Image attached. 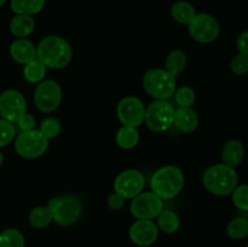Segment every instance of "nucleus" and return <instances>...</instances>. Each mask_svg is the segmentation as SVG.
I'll return each mask as SVG.
<instances>
[{"instance_id": "obj_24", "label": "nucleus", "mask_w": 248, "mask_h": 247, "mask_svg": "<svg viewBox=\"0 0 248 247\" xmlns=\"http://www.w3.org/2000/svg\"><path fill=\"white\" fill-rule=\"evenodd\" d=\"M52 222V213L47 206H38L29 213V223L35 229H44Z\"/></svg>"}, {"instance_id": "obj_23", "label": "nucleus", "mask_w": 248, "mask_h": 247, "mask_svg": "<svg viewBox=\"0 0 248 247\" xmlns=\"http://www.w3.org/2000/svg\"><path fill=\"white\" fill-rule=\"evenodd\" d=\"M186 63H188V58H186V52L182 50H173L167 56L165 65H166V70L170 74L177 77L186 69Z\"/></svg>"}, {"instance_id": "obj_35", "label": "nucleus", "mask_w": 248, "mask_h": 247, "mask_svg": "<svg viewBox=\"0 0 248 247\" xmlns=\"http://www.w3.org/2000/svg\"><path fill=\"white\" fill-rule=\"evenodd\" d=\"M236 47L239 53L248 57V31H245L239 35L236 40Z\"/></svg>"}, {"instance_id": "obj_32", "label": "nucleus", "mask_w": 248, "mask_h": 247, "mask_svg": "<svg viewBox=\"0 0 248 247\" xmlns=\"http://www.w3.org/2000/svg\"><path fill=\"white\" fill-rule=\"evenodd\" d=\"M230 68H232V72L234 74L240 75V77L246 75L248 73V57L239 53V55H236L232 60Z\"/></svg>"}, {"instance_id": "obj_30", "label": "nucleus", "mask_w": 248, "mask_h": 247, "mask_svg": "<svg viewBox=\"0 0 248 247\" xmlns=\"http://www.w3.org/2000/svg\"><path fill=\"white\" fill-rule=\"evenodd\" d=\"M232 199L237 210L248 212V184H237L232 193Z\"/></svg>"}, {"instance_id": "obj_5", "label": "nucleus", "mask_w": 248, "mask_h": 247, "mask_svg": "<svg viewBox=\"0 0 248 247\" xmlns=\"http://www.w3.org/2000/svg\"><path fill=\"white\" fill-rule=\"evenodd\" d=\"M47 207L52 213L53 222L61 227L75 224L82 213L81 200L75 195H62L51 199Z\"/></svg>"}, {"instance_id": "obj_34", "label": "nucleus", "mask_w": 248, "mask_h": 247, "mask_svg": "<svg viewBox=\"0 0 248 247\" xmlns=\"http://www.w3.org/2000/svg\"><path fill=\"white\" fill-rule=\"evenodd\" d=\"M107 203H108V207L110 208V210L119 211L124 207V205H125V199L114 191V193H111L110 195L108 196Z\"/></svg>"}, {"instance_id": "obj_36", "label": "nucleus", "mask_w": 248, "mask_h": 247, "mask_svg": "<svg viewBox=\"0 0 248 247\" xmlns=\"http://www.w3.org/2000/svg\"><path fill=\"white\" fill-rule=\"evenodd\" d=\"M2 162H4V155H2V153L0 152V166L2 165Z\"/></svg>"}, {"instance_id": "obj_16", "label": "nucleus", "mask_w": 248, "mask_h": 247, "mask_svg": "<svg viewBox=\"0 0 248 247\" xmlns=\"http://www.w3.org/2000/svg\"><path fill=\"white\" fill-rule=\"evenodd\" d=\"M245 154H246V149L241 140L239 139H230L223 145L222 148V160L223 164L232 166L236 169L245 159Z\"/></svg>"}, {"instance_id": "obj_13", "label": "nucleus", "mask_w": 248, "mask_h": 247, "mask_svg": "<svg viewBox=\"0 0 248 247\" xmlns=\"http://www.w3.org/2000/svg\"><path fill=\"white\" fill-rule=\"evenodd\" d=\"M116 113L123 125L138 127L144 121L145 107L138 97L126 96L119 102Z\"/></svg>"}, {"instance_id": "obj_19", "label": "nucleus", "mask_w": 248, "mask_h": 247, "mask_svg": "<svg viewBox=\"0 0 248 247\" xmlns=\"http://www.w3.org/2000/svg\"><path fill=\"white\" fill-rule=\"evenodd\" d=\"M171 16L177 23L188 26L194 17L196 16L195 7L188 1L184 0H178L171 6Z\"/></svg>"}, {"instance_id": "obj_17", "label": "nucleus", "mask_w": 248, "mask_h": 247, "mask_svg": "<svg viewBox=\"0 0 248 247\" xmlns=\"http://www.w3.org/2000/svg\"><path fill=\"white\" fill-rule=\"evenodd\" d=\"M173 125L183 133H191L198 128L199 116L191 108H178L174 110Z\"/></svg>"}, {"instance_id": "obj_6", "label": "nucleus", "mask_w": 248, "mask_h": 247, "mask_svg": "<svg viewBox=\"0 0 248 247\" xmlns=\"http://www.w3.org/2000/svg\"><path fill=\"white\" fill-rule=\"evenodd\" d=\"M174 108L170 102L155 99L145 108L144 123L153 132H165L173 125Z\"/></svg>"}, {"instance_id": "obj_28", "label": "nucleus", "mask_w": 248, "mask_h": 247, "mask_svg": "<svg viewBox=\"0 0 248 247\" xmlns=\"http://www.w3.org/2000/svg\"><path fill=\"white\" fill-rule=\"evenodd\" d=\"M195 98V91L190 86H182L174 92V101L181 108H191Z\"/></svg>"}, {"instance_id": "obj_21", "label": "nucleus", "mask_w": 248, "mask_h": 247, "mask_svg": "<svg viewBox=\"0 0 248 247\" xmlns=\"http://www.w3.org/2000/svg\"><path fill=\"white\" fill-rule=\"evenodd\" d=\"M115 140L119 147L123 149H132L140 142V133H138L137 127L123 125L116 132Z\"/></svg>"}, {"instance_id": "obj_18", "label": "nucleus", "mask_w": 248, "mask_h": 247, "mask_svg": "<svg viewBox=\"0 0 248 247\" xmlns=\"http://www.w3.org/2000/svg\"><path fill=\"white\" fill-rule=\"evenodd\" d=\"M35 28V21L33 16L28 15H15L10 21V31L17 39H27Z\"/></svg>"}, {"instance_id": "obj_4", "label": "nucleus", "mask_w": 248, "mask_h": 247, "mask_svg": "<svg viewBox=\"0 0 248 247\" xmlns=\"http://www.w3.org/2000/svg\"><path fill=\"white\" fill-rule=\"evenodd\" d=\"M176 77L166 69L154 68L148 70L143 77V87L150 97L160 101H167L176 92Z\"/></svg>"}, {"instance_id": "obj_27", "label": "nucleus", "mask_w": 248, "mask_h": 247, "mask_svg": "<svg viewBox=\"0 0 248 247\" xmlns=\"http://www.w3.org/2000/svg\"><path fill=\"white\" fill-rule=\"evenodd\" d=\"M26 240L18 229L7 228L0 232V247H24Z\"/></svg>"}, {"instance_id": "obj_11", "label": "nucleus", "mask_w": 248, "mask_h": 247, "mask_svg": "<svg viewBox=\"0 0 248 247\" xmlns=\"http://www.w3.org/2000/svg\"><path fill=\"white\" fill-rule=\"evenodd\" d=\"M27 113V101L17 90H6L0 93V116L16 124Z\"/></svg>"}, {"instance_id": "obj_38", "label": "nucleus", "mask_w": 248, "mask_h": 247, "mask_svg": "<svg viewBox=\"0 0 248 247\" xmlns=\"http://www.w3.org/2000/svg\"><path fill=\"white\" fill-rule=\"evenodd\" d=\"M246 247H248V244H247V246H246Z\"/></svg>"}, {"instance_id": "obj_20", "label": "nucleus", "mask_w": 248, "mask_h": 247, "mask_svg": "<svg viewBox=\"0 0 248 247\" xmlns=\"http://www.w3.org/2000/svg\"><path fill=\"white\" fill-rule=\"evenodd\" d=\"M46 0H10V7L16 15H33L39 14L44 10Z\"/></svg>"}, {"instance_id": "obj_26", "label": "nucleus", "mask_w": 248, "mask_h": 247, "mask_svg": "<svg viewBox=\"0 0 248 247\" xmlns=\"http://www.w3.org/2000/svg\"><path fill=\"white\" fill-rule=\"evenodd\" d=\"M227 235L232 240H244L248 237V218L236 217L227 225Z\"/></svg>"}, {"instance_id": "obj_10", "label": "nucleus", "mask_w": 248, "mask_h": 247, "mask_svg": "<svg viewBox=\"0 0 248 247\" xmlns=\"http://www.w3.org/2000/svg\"><path fill=\"white\" fill-rule=\"evenodd\" d=\"M164 210V202L153 191H142L132 199L130 212L136 219L153 220Z\"/></svg>"}, {"instance_id": "obj_33", "label": "nucleus", "mask_w": 248, "mask_h": 247, "mask_svg": "<svg viewBox=\"0 0 248 247\" xmlns=\"http://www.w3.org/2000/svg\"><path fill=\"white\" fill-rule=\"evenodd\" d=\"M16 124L19 132H27V131L35 130V118L31 114L26 113Z\"/></svg>"}, {"instance_id": "obj_9", "label": "nucleus", "mask_w": 248, "mask_h": 247, "mask_svg": "<svg viewBox=\"0 0 248 247\" xmlns=\"http://www.w3.org/2000/svg\"><path fill=\"white\" fill-rule=\"evenodd\" d=\"M62 102V89L55 80H43L34 91V103L43 113H52Z\"/></svg>"}, {"instance_id": "obj_1", "label": "nucleus", "mask_w": 248, "mask_h": 247, "mask_svg": "<svg viewBox=\"0 0 248 247\" xmlns=\"http://www.w3.org/2000/svg\"><path fill=\"white\" fill-rule=\"evenodd\" d=\"M70 44L58 35H47L36 46V58L50 69H63L72 61Z\"/></svg>"}, {"instance_id": "obj_14", "label": "nucleus", "mask_w": 248, "mask_h": 247, "mask_svg": "<svg viewBox=\"0 0 248 247\" xmlns=\"http://www.w3.org/2000/svg\"><path fill=\"white\" fill-rule=\"evenodd\" d=\"M130 240L135 245L147 247L154 244L159 237V228L150 219H137L128 230Z\"/></svg>"}, {"instance_id": "obj_15", "label": "nucleus", "mask_w": 248, "mask_h": 247, "mask_svg": "<svg viewBox=\"0 0 248 247\" xmlns=\"http://www.w3.org/2000/svg\"><path fill=\"white\" fill-rule=\"evenodd\" d=\"M10 55L15 62L26 65L36 58V47L28 39H16L10 46Z\"/></svg>"}, {"instance_id": "obj_8", "label": "nucleus", "mask_w": 248, "mask_h": 247, "mask_svg": "<svg viewBox=\"0 0 248 247\" xmlns=\"http://www.w3.org/2000/svg\"><path fill=\"white\" fill-rule=\"evenodd\" d=\"M188 31L198 43L211 44L219 36L220 26L212 15L196 14L193 21L188 24Z\"/></svg>"}, {"instance_id": "obj_3", "label": "nucleus", "mask_w": 248, "mask_h": 247, "mask_svg": "<svg viewBox=\"0 0 248 247\" xmlns=\"http://www.w3.org/2000/svg\"><path fill=\"white\" fill-rule=\"evenodd\" d=\"M184 186V174L177 166H164L154 172L150 178V188L162 200L176 198Z\"/></svg>"}, {"instance_id": "obj_37", "label": "nucleus", "mask_w": 248, "mask_h": 247, "mask_svg": "<svg viewBox=\"0 0 248 247\" xmlns=\"http://www.w3.org/2000/svg\"><path fill=\"white\" fill-rule=\"evenodd\" d=\"M6 1H7V0H0V7L4 6V5L6 4Z\"/></svg>"}, {"instance_id": "obj_25", "label": "nucleus", "mask_w": 248, "mask_h": 247, "mask_svg": "<svg viewBox=\"0 0 248 247\" xmlns=\"http://www.w3.org/2000/svg\"><path fill=\"white\" fill-rule=\"evenodd\" d=\"M46 70L47 68L38 60L35 58L31 62L27 63L23 68V77L24 79L28 82H31V84H39L40 81H43L44 77L46 75Z\"/></svg>"}, {"instance_id": "obj_31", "label": "nucleus", "mask_w": 248, "mask_h": 247, "mask_svg": "<svg viewBox=\"0 0 248 247\" xmlns=\"http://www.w3.org/2000/svg\"><path fill=\"white\" fill-rule=\"evenodd\" d=\"M61 128H62V126H61L60 120L57 118H46L43 120L39 130L47 139H52L60 135Z\"/></svg>"}, {"instance_id": "obj_29", "label": "nucleus", "mask_w": 248, "mask_h": 247, "mask_svg": "<svg viewBox=\"0 0 248 247\" xmlns=\"http://www.w3.org/2000/svg\"><path fill=\"white\" fill-rule=\"evenodd\" d=\"M16 138V126L14 123L0 118V148L6 147Z\"/></svg>"}, {"instance_id": "obj_12", "label": "nucleus", "mask_w": 248, "mask_h": 247, "mask_svg": "<svg viewBox=\"0 0 248 247\" xmlns=\"http://www.w3.org/2000/svg\"><path fill=\"white\" fill-rule=\"evenodd\" d=\"M145 178L138 170H125L116 176L114 181V191L123 196L125 200L133 199L143 191Z\"/></svg>"}, {"instance_id": "obj_7", "label": "nucleus", "mask_w": 248, "mask_h": 247, "mask_svg": "<svg viewBox=\"0 0 248 247\" xmlns=\"http://www.w3.org/2000/svg\"><path fill=\"white\" fill-rule=\"evenodd\" d=\"M48 149V139L40 130L19 132L15 138V150L24 159H36Z\"/></svg>"}, {"instance_id": "obj_22", "label": "nucleus", "mask_w": 248, "mask_h": 247, "mask_svg": "<svg viewBox=\"0 0 248 247\" xmlns=\"http://www.w3.org/2000/svg\"><path fill=\"white\" fill-rule=\"evenodd\" d=\"M157 228L165 234H174L181 228V219L178 215L171 210H162L157 216Z\"/></svg>"}, {"instance_id": "obj_2", "label": "nucleus", "mask_w": 248, "mask_h": 247, "mask_svg": "<svg viewBox=\"0 0 248 247\" xmlns=\"http://www.w3.org/2000/svg\"><path fill=\"white\" fill-rule=\"evenodd\" d=\"M203 186L217 196L232 195L239 184L236 170L225 164H216L205 170L202 174Z\"/></svg>"}]
</instances>
